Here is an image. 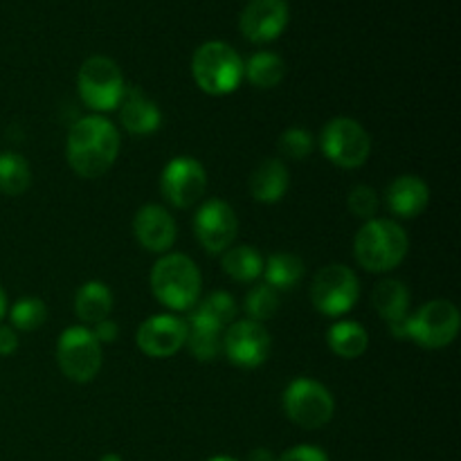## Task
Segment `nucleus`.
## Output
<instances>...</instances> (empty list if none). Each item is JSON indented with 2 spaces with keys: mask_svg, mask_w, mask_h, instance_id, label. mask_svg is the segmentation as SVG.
I'll return each mask as SVG.
<instances>
[{
  "mask_svg": "<svg viewBox=\"0 0 461 461\" xmlns=\"http://www.w3.org/2000/svg\"><path fill=\"white\" fill-rule=\"evenodd\" d=\"M221 268L239 284H252L264 275V257L255 246H232L221 255Z\"/></svg>",
  "mask_w": 461,
  "mask_h": 461,
  "instance_id": "b1692460",
  "label": "nucleus"
},
{
  "mask_svg": "<svg viewBox=\"0 0 461 461\" xmlns=\"http://www.w3.org/2000/svg\"><path fill=\"white\" fill-rule=\"evenodd\" d=\"M32 169L30 162L16 151L0 153V192L5 196H21L30 189Z\"/></svg>",
  "mask_w": 461,
  "mask_h": 461,
  "instance_id": "bb28decb",
  "label": "nucleus"
},
{
  "mask_svg": "<svg viewBox=\"0 0 461 461\" xmlns=\"http://www.w3.org/2000/svg\"><path fill=\"white\" fill-rule=\"evenodd\" d=\"M273 340L264 324L252 320H234L223 333V354L241 369H255L268 360Z\"/></svg>",
  "mask_w": 461,
  "mask_h": 461,
  "instance_id": "ddd939ff",
  "label": "nucleus"
},
{
  "mask_svg": "<svg viewBox=\"0 0 461 461\" xmlns=\"http://www.w3.org/2000/svg\"><path fill=\"white\" fill-rule=\"evenodd\" d=\"M288 185H291V174H288L286 162L279 158H266L250 176L252 198L264 205H275L282 201L288 192Z\"/></svg>",
  "mask_w": 461,
  "mask_h": 461,
  "instance_id": "6ab92c4d",
  "label": "nucleus"
},
{
  "mask_svg": "<svg viewBox=\"0 0 461 461\" xmlns=\"http://www.w3.org/2000/svg\"><path fill=\"white\" fill-rule=\"evenodd\" d=\"M160 192L176 210H189L207 192V171L196 158L178 156L167 162L160 176Z\"/></svg>",
  "mask_w": 461,
  "mask_h": 461,
  "instance_id": "9b49d317",
  "label": "nucleus"
},
{
  "mask_svg": "<svg viewBox=\"0 0 461 461\" xmlns=\"http://www.w3.org/2000/svg\"><path fill=\"white\" fill-rule=\"evenodd\" d=\"M135 342L149 358H171L187 342V320L174 313L151 315L140 324Z\"/></svg>",
  "mask_w": 461,
  "mask_h": 461,
  "instance_id": "4468645a",
  "label": "nucleus"
},
{
  "mask_svg": "<svg viewBox=\"0 0 461 461\" xmlns=\"http://www.w3.org/2000/svg\"><path fill=\"white\" fill-rule=\"evenodd\" d=\"M461 313L450 300H430L408 315L405 338L417 342L423 349H444L459 336Z\"/></svg>",
  "mask_w": 461,
  "mask_h": 461,
  "instance_id": "423d86ee",
  "label": "nucleus"
},
{
  "mask_svg": "<svg viewBox=\"0 0 461 461\" xmlns=\"http://www.w3.org/2000/svg\"><path fill=\"white\" fill-rule=\"evenodd\" d=\"M286 75V63L275 52H255L243 63V79L250 81L255 88L270 90L282 84Z\"/></svg>",
  "mask_w": 461,
  "mask_h": 461,
  "instance_id": "393cba45",
  "label": "nucleus"
},
{
  "mask_svg": "<svg viewBox=\"0 0 461 461\" xmlns=\"http://www.w3.org/2000/svg\"><path fill=\"white\" fill-rule=\"evenodd\" d=\"M194 313H198L201 318L210 320V322H214L216 327L221 329H228L230 324L237 320V313H239V306H237V300H234L230 293L225 291H214L210 293V295L205 297V300L198 302L196 306H194Z\"/></svg>",
  "mask_w": 461,
  "mask_h": 461,
  "instance_id": "cd10ccee",
  "label": "nucleus"
},
{
  "mask_svg": "<svg viewBox=\"0 0 461 461\" xmlns=\"http://www.w3.org/2000/svg\"><path fill=\"white\" fill-rule=\"evenodd\" d=\"M7 311H9V306H7V295H5V291H3V288H0V322H3V320H5V315H7Z\"/></svg>",
  "mask_w": 461,
  "mask_h": 461,
  "instance_id": "e433bc0d",
  "label": "nucleus"
},
{
  "mask_svg": "<svg viewBox=\"0 0 461 461\" xmlns=\"http://www.w3.org/2000/svg\"><path fill=\"white\" fill-rule=\"evenodd\" d=\"M277 461H329V455L322 448H318V446L300 444L279 455Z\"/></svg>",
  "mask_w": 461,
  "mask_h": 461,
  "instance_id": "473e14b6",
  "label": "nucleus"
},
{
  "mask_svg": "<svg viewBox=\"0 0 461 461\" xmlns=\"http://www.w3.org/2000/svg\"><path fill=\"white\" fill-rule=\"evenodd\" d=\"M327 345L338 358L356 360L369 349V333L363 324L354 320H340L329 327Z\"/></svg>",
  "mask_w": 461,
  "mask_h": 461,
  "instance_id": "5701e85b",
  "label": "nucleus"
},
{
  "mask_svg": "<svg viewBox=\"0 0 461 461\" xmlns=\"http://www.w3.org/2000/svg\"><path fill=\"white\" fill-rule=\"evenodd\" d=\"M282 405L286 417L304 430H318L327 426L336 412V401L331 392L313 378H295L288 383Z\"/></svg>",
  "mask_w": 461,
  "mask_h": 461,
  "instance_id": "6e6552de",
  "label": "nucleus"
},
{
  "mask_svg": "<svg viewBox=\"0 0 461 461\" xmlns=\"http://www.w3.org/2000/svg\"><path fill=\"white\" fill-rule=\"evenodd\" d=\"M248 461H277V457L273 455V450L255 448L250 455H248Z\"/></svg>",
  "mask_w": 461,
  "mask_h": 461,
  "instance_id": "c9c22d12",
  "label": "nucleus"
},
{
  "mask_svg": "<svg viewBox=\"0 0 461 461\" xmlns=\"http://www.w3.org/2000/svg\"><path fill=\"white\" fill-rule=\"evenodd\" d=\"M243 311L252 322H266L273 320L279 311V293L268 284H255L243 297Z\"/></svg>",
  "mask_w": 461,
  "mask_h": 461,
  "instance_id": "c85d7f7f",
  "label": "nucleus"
},
{
  "mask_svg": "<svg viewBox=\"0 0 461 461\" xmlns=\"http://www.w3.org/2000/svg\"><path fill=\"white\" fill-rule=\"evenodd\" d=\"M347 207L354 216L363 221H372L376 219L378 207H381V198H378V192L369 185H358L349 192L347 196Z\"/></svg>",
  "mask_w": 461,
  "mask_h": 461,
  "instance_id": "2f4dec72",
  "label": "nucleus"
},
{
  "mask_svg": "<svg viewBox=\"0 0 461 461\" xmlns=\"http://www.w3.org/2000/svg\"><path fill=\"white\" fill-rule=\"evenodd\" d=\"M237 232V212L221 198H210L194 214V234L207 255H223L228 248H232Z\"/></svg>",
  "mask_w": 461,
  "mask_h": 461,
  "instance_id": "f8f14e48",
  "label": "nucleus"
},
{
  "mask_svg": "<svg viewBox=\"0 0 461 461\" xmlns=\"http://www.w3.org/2000/svg\"><path fill=\"white\" fill-rule=\"evenodd\" d=\"M410 288L401 279H383L374 286L372 304L376 313L387 322V327L403 324L410 315Z\"/></svg>",
  "mask_w": 461,
  "mask_h": 461,
  "instance_id": "aec40b11",
  "label": "nucleus"
},
{
  "mask_svg": "<svg viewBox=\"0 0 461 461\" xmlns=\"http://www.w3.org/2000/svg\"><path fill=\"white\" fill-rule=\"evenodd\" d=\"M90 333H93L95 340H97L99 345H113V342L117 340L120 327H117V324L108 318V320H102V322L95 324V327L90 329Z\"/></svg>",
  "mask_w": 461,
  "mask_h": 461,
  "instance_id": "72a5a7b5",
  "label": "nucleus"
},
{
  "mask_svg": "<svg viewBox=\"0 0 461 461\" xmlns=\"http://www.w3.org/2000/svg\"><path fill=\"white\" fill-rule=\"evenodd\" d=\"M113 311V291L104 282L81 284L75 295V313L88 327H95L102 320L111 318Z\"/></svg>",
  "mask_w": 461,
  "mask_h": 461,
  "instance_id": "4be33fe9",
  "label": "nucleus"
},
{
  "mask_svg": "<svg viewBox=\"0 0 461 461\" xmlns=\"http://www.w3.org/2000/svg\"><path fill=\"white\" fill-rule=\"evenodd\" d=\"M18 349L16 329L9 324H0V356H12Z\"/></svg>",
  "mask_w": 461,
  "mask_h": 461,
  "instance_id": "f704fd0d",
  "label": "nucleus"
},
{
  "mask_svg": "<svg viewBox=\"0 0 461 461\" xmlns=\"http://www.w3.org/2000/svg\"><path fill=\"white\" fill-rule=\"evenodd\" d=\"M120 124L131 135H151L162 126V111L144 90L126 88L120 102Z\"/></svg>",
  "mask_w": 461,
  "mask_h": 461,
  "instance_id": "f3484780",
  "label": "nucleus"
},
{
  "mask_svg": "<svg viewBox=\"0 0 461 461\" xmlns=\"http://www.w3.org/2000/svg\"><path fill=\"white\" fill-rule=\"evenodd\" d=\"M126 81L122 68L113 59L95 54L86 59L77 75V90L79 97L95 115H104L120 106L126 93Z\"/></svg>",
  "mask_w": 461,
  "mask_h": 461,
  "instance_id": "39448f33",
  "label": "nucleus"
},
{
  "mask_svg": "<svg viewBox=\"0 0 461 461\" xmlns=\"http://www.w3.org/2000/svg\"><path fill=\"white\" fill-rule=\"evenodd\" d=\"M288 18L286 0H250L239 18V30L250 43H270L284 34Z\"/></svg>",
  "mask_w": 461,
  "mask_h": 461,
  "instance_id": "2eb2a0df",
  "label": "nucleus"
},
{
  "mask_svg": "<svg viewBox=\"0 0 461 461\" xmlns=\"http://www.w3.org/2000/svg\"><path fill=\"white\" fill-rule=\"evenodd\" d=\"M360 297L358 275L345 264H329L311 284V304L327 318L349 313Z\"/></svg>",
  "mask_w": 461,
  "mask_h": 461,
  "instance_id": "1a4fd4ad",
  "label": "nucleus"
},
{
  "mask_svg": "<svg viewBox=\"0 0 461 461\" xmlns=\"http://www.w3.org/2000/svg\"><path fill=\"white\" fill-rule=\"evenodd\" d=\"M192 77L198 88L212 97L234 93L243 81V59L223 41H207L194 52Z\"/></svg>",
  "mask_w": 461,
  "mask_h": 461,
  "instance_id": "20e7f679",
  "label": "nucleus"
},
{
  "mask_svg": "<svg viewBox=\"0 0 461 461\" xmlns=\"http://www.w3.org/2000/svg\"><path fill=\"white\" fill-rule=\"evenodd\" d=\"M390 212L399 219H417L430 203V187L414 174H403L390 183L385 192Z\"/></svg>",
  "mask_w": 461,
  "mask_h": 461,
  "instance_id": "a211bd4d",
  "label": "nucleus"
},
{
  "mask_svg": "<svg viewBox=\"0 0 461 461\" xmlns=\"http://www.w3.org/2000/svg\"><path fill=\"white\" fill-rule=\"evenodd\" d=\"M99 461H124V459H122L117 453H106Z\"/></svg>",
  "mask_w": 461,
  "mask_h": 461,
  "instance_id": "4c0bfd02",
  "label": "nucleus"
},
{
  "mask_svg": "<svg viewBox=\"0 0 461 461\" xmlns=\"http://www.w3.org/2000/svg\"><path fill=\"white\" fill-rule=\"evenodd\" d=\"M410 239L403 225L394 219L365 221L356 232L354 257L367 273H390L408 257Z\"/></svg>",
  "mask_w": 461,
  "mask_h": 461,
  "instance_id": "7ed1b4c3",
  "label": "nucleus"
},
{
  "mask_svg": "<svg viewBox=\"0 0 461 461\" xmlns=\"http://www.w3.org/2000/svg\"><path fill=\"white\" fill-rule=\"evenodd\" d=\"M268 286L275 291H291L304 277V261L293 252H275L264 261V275Z\"/></svg>",
  "mask_w": 461,
  "mask_h": 461,
  "instance_id": "a878e982",
  "label": "nucleus"
},
{
  "mask_svg": "<svg viewBox=\"0 0 461 461\" xmlns=\"http://www.w3.org/2000/svg\"><path fill=\"white\" fill-rule=\"evenodd\" d=\"M151 293L162 306L174 313L192 311L201 300L203 277L196 261L180 252H165L149 275Z\"/></svg>",
  "mask_w": 461,
  "mask_h": 461,
  "instance_id": "f03ea898",
  "label": "nucleus"
},
{
  "mask_svg": "<svg viewBox=\"0 0 461 461\" xmlns=\"http://www.w3.org/2000/svg\"><path fill=\"white\" fill-rule=\"evenodd\" d=\"M7 313L16 331H36L48 320V306L41 297H21Z\"/></svg>",
  "mask_w": 461,
  "mask_h": 461,
  "instance_id": "c756f323",
  "label": "nucleus"
},
{
  "mask_svg": "<svg viewBox=\"0 0 461 461\" xmlns=\"http://www.w3.org/2000/svg\"><path fill=\"white\" fill-rule=\"evenodd\" d=\"M223 333L225 329L216 327L214 322L189 311L187 342H185V347H187L189 354L196 360L212 363V360H216L223 354Z\"/></svg>",
  "mask_w": 461,
  "mask_h": 461,
  "instance_id": "412c9836",
  "label": "nucleus"
},
{
  "mask_svg": "<svg viewBox=\"0 0 461 461\" xmlns=\"http://www.w3.org/2000/svg\"><path fill=\"white\" fill-rule=\"evenodd\" d=\"M57 363L63 376L72 383H90L102 369V345L95 340L88 327H70L59 336Z\"/></svg>",
  "mask_w": 461,
  "mask_h": 461,
  "instance_id": "9d476101",
  "label": "nucleus"
},
{
  "mask_svg": "<svg viewBox=\"0 0 461 461\" xmlns=\"http://www.w3.org/2000/svg\"><path fill=\"white\" fill-rule=\"evenodd\" d=\"M320 149L331 165L340 169H358L372 156V138L360 122L351 117H333L320 133Z\"/></svg>",
  "mask_w": 461,
  "mask_h": 461,
  "instance_id": "0eeeda50",
  "label": "nucleus"
},
{
  "mask_svg": "<svg viewBox=\"0 0 461 461\" xmlns=\"http://www.w3.org/2000/svg\"><path fill=\"white\" fill-rule=\"evenodd\" d=\"M277 147L286 160L302 162L315 151V138L309 131L302 129V126H291V129H286L279 135Z\"/></svg>",
  "mask_w": 461,
  "mask_h": 461,
  "instance_id": "7c9ffc66",
  "label": "nucleus"
},
{
  "mask_svg": "<svg viewBox=\"0 0 461 461\" xmlns=\"http://www.w3.org/2000/svg\"><path fill=\"white\" fill-rule=\"evenodd\" d=\"M207 461H239V459L228 457V455H216V457H212V459H207Z\"/></svg>",
  "mask_w": 461,
  "mask_h": 461,
  "instance_id": "58836bf2",
  "label": "nucleus"
},
{
  "mask_svg": "<svg viewBox=\"0 0 461 461\" xmlns=\"http://www.w3.org/2000/svg\"><path fill=\"white\" fill-rule=\"evenodd\" d=\"M120 156V131L108 117H79L68 131L66 158L79 178H102Z\"/></svg>",
  "mask_w": 461,
  "mask_h": 461,
  "instance_id": "f257e3e1",
  "label": "nucleus"
},
{
  "mask_svg": "<svg viewBox=\"0 0 461 461\" xmlns=\"http://www.w3.org/2000/svg\"><path fill=\"white\" fill-rule=\"evenodd\" d=\"M133 234L140 246L153 255H165L178 239V225L167 207L149 203L135 212Z\"/></svg>",
  "mask_w": 461,
  "mask_h": 461,
  "instance_id": "dca6fc26",
  "label": "nucleus"
}]
</instances>
